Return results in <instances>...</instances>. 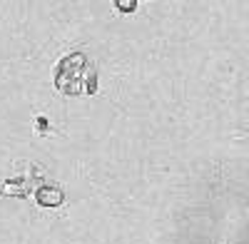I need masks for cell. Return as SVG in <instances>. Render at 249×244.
Segmentation results:
<instances>
[{
	"mask_svg": "<svg viewBox=\"0 0 249 244\" xmlns=\"http://www.w3.org/2000/svg\"><path fill=\"white\" fill-rule=\"evenodd\" d=\"M88 70V57L82 52H70L57 63L55 87L65 95H80L82 92V75Z\"/></svg>",
	"mask_w": 249,
	"mask_h": 244,
	"instance_id": "1",
	"label": "cell"
},
{
	"mask_svg": "<svg viewBox=\"0 0 249 244\" xmlns=\"http://www.w3.org/2000/svg\"><path fill=\"white\" fill-rule=\"evenodd\" d=\"M35 197H37V205L40 207H50V209L60 207L62 202H65V192H62L57 185H43V187H37Z\"/></svg>",
	"mask_w": 249,
	"mask_h": 244,
	"instance_id": "2",
	"label": "cell"
},
{
	"mask_svg": "<svg viewBox=\"0 0 249 244\" xmlns=\"http://www.w3.org/2000/svg\"><path fill=\"white\" fill-rule=\"evenodd\" d=\"M33 185H37V170L30 165L28 177L25 179H8L5 185H3V192L5 194H18V197H28V192H30Z\"/></svg>",
	"mask_w": 249,
	"mask_h": 244,
	"instance_id": "3",
	"label": "cell"
},
{
	"mask_svg": "<svg viewBox=\"0 0 249 244\" xmlns=\"http://www.w3.org/2000/svg\"><path fill=\"white\" fill-rule=\"evenodd\" d=\"M85 92H90V95L97 92V70H95V65H88V87H85Z\"/></svg>",
	"mask_w": 249,
	"mask_h": 244,
	"instance_id": "4",
	"label": "cell"
},
{
	"mask_svg": "<svg viewBox=\"0 0 249 244\" xmlns=\"http://www.w3.org/2000/svg\"><path fill=\"white\" fill-rule=\"evenodd\" d=\"M115 8H120L122 13H132V10L137 8V3H135V0H130V3H120V0H117V3H115Z\"/></svg>",
	"mask_w": 249,
	"mask_h": 244,
	"instance_id": "5",
	"label": "cell"
}]
</instances>
